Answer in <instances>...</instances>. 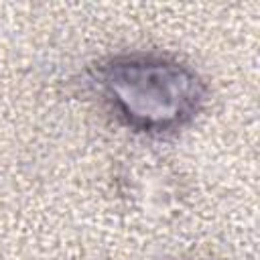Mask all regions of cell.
<instances>
[{"label": "cell", "instance_id": "obj_1", "mask_svg": "<svg viewBox=\"0 0 260 260\" xmlns=\"http://www.w3.org/2000/svg\"><path fill=\"white\" fill-rule=\"evenodd\" d=\"M91 83L124 126L148 136L183 130L207 100V87L195 69L158 53L110 57L91 69Z\"/></svg>", "mask_w": 260, "mask_h": 260}]
</instances>
